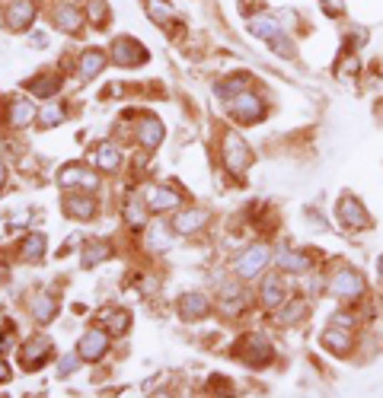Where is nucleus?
Listing matches in <instances>:
<instances>
[{
	"label": "nucleus",
	"mask_w": 383,
	"mask_h": 398,
	"mask_svg": "<svg viewBox=\"0 0 383 398\" xmlns=\"http://www.w3.org/2000/svg\"><path fill=\"white\" fill-rule=\"evenodd\" d=\"M224 163H227V169H230L234 175H243L246 169H249L252 153H249V147H246V143L239 141L237 134H227V137H224Z\"/></svg>",
	"instance_id": "nucleus-1"
},
{
	"label": "nucleus",
	"mask_w": 383,
	"mask_h": 398,
	"mask_svg": "<svg viewBox=\"0 0 383 398\" xmlns=\"http://www.w3.org/2000/svg\"><path fill=\"white\" fill-rule=\"evenodd\" d=\"M339 220H342V226H348V230H367V226H374L371 214L364 210V204L352 195H345L339 201Z\"/></svg>",
	"instance_id": "nucleus-2"
},
{
	"label": "nucleus",
	"mask_w": 383,
	"mask_h": 398,
	"mask_svg": "<svg viewBox=\"0 0 383 398\" xmlns=\"http://www.w3.org/2000/svg\"><path fill=\"white\" fill-rule=\"evenodd\" d=\"M230 115H234L237 121H243V125H252V121H259L265 115V106L259 96L252 93H239L230 99Z\"/></svg>",
	"instance_id": "nucleus-3"
},
{
	"label": "nucleus",
	"mask_w": 383,
	"mask_h": 398,
	"mask_svg": "<svg viewBox=\"0 0 383 398\" xmlns=\"http://www.w3.org/2000/svg\"><path fill=\"white\" fill-rule=\"evenodd\" d=\"M237 354L243 357V363H249V367H265L275 351H272V345L265 338H259V335H246L243 345L237 347Z\"/></svg>",
	"instance_id": "nucleus-4"
},
{
	"label": "nucleus",
	"mask_w": 383,
	"mask_h": 398,
	"mask_svg": "<svg viewBox=\"0 0 383 398\" xmlns=\"http://www.w3.org/2000/svg\"><path fill=\"white\" fill-rule=\"evenodd\" d=\"M112 61L121 67H138L147 61V48H144L141 42H134V39H115L112 42Z\"/></svg>",
	"instance_id": "nucleus-5"
},
{
	"label": "nucleus",
	"mask_w": 383,
	"mask_h": 398,
	"mask_svg": "<svg viewBox=\"0 0 383 398\" xmlns=\"http://www.w3.org/2000/svg\"><path fill=\"white\" fill-rule=\"evenodd\" d=\"M364 293V277H361L354 267H345L332 277V297L339 300H358Z\"/></svg>",
	"instance_id": "nucleus-6"
},
{
	"label": "nucleus",
	"mask_w": 383,
	"mask_h": 398,
	"mask_svg": "<svg viewBox=\"0 0 383 398\" xmlns=\"http://www.w3.org/2000/svg\"><path fill=\"white\" fill-rule=\"evenodd\" d=\"M48 357H51V341L39 335V338H29L23 345V351H19V363H23L26 369H39Z\"/></svg>",
	"instance_id": "nucleus-7"
},
{
	"label": "nucleus",
	"mask_w": 383,
	"mask_h": 398,
	"mask_svg": "<svg viewBox=\"0 0 383 398\" xmlns=\"http://www.w3.org/2000/svg\"><path fill=\"white\" fill-rule=\"evenodd\" d=\"M269 258L272 255H269V249H265V245H252V249H246L243 255H239L237 274H239V277H256V274L269 265Z\"/></svg>",
	"instance_id": "nucleus-8"
},
{
	"label": "nucleus",
	"mask_w": 383,
	"mask_h": 398,
	"mask_svg": "<svg viewBox=\"0 0 383 398\" xmlns=\"http://www.w3.org/2000/svg\"><path fill=\"white\" fill-rule=\"evenodd\" d=\"M58 182L64 185V188L93 191L96 185H99V178H96V173H90V169H84V166H64V169L58 173Z\"/></svg>",
	"instance_id": "nucleus-9"
},
{
	"label": "nucleus",
	"mask_w": 383,
	"mask_h": 398,
	"mask_svg": "<svg viewBox=\"0 0 383 398\" xmlns=\"http://www.w3.org/2000/svg\"><path fill=\"white\" fill-rule=\"evenodd\" d=\"M109 351V335L106 332H99V328H93V332H86L84 338H80V345H77V354L84 357V360H99L102 354Z\"/></svg>",
	"instance_id": "nucleus-10"
},
{
	"label": "nucleus",
	"mask_w": 383,
	"mask_h": 398,
	"mask_svg": "<svg viewBox=\"0 0 383 398\" xmlns=\"http://www.w3.org/2000/svg\"><path fill=\"white\" fill-rule=\"evenodd\" d=\"M32 19H36L32 0H13L10 10H6V26H10V29H29Z\"/></svg>",
	"instance_id": "nucleus-11"
},
{
	"label": "nucleus",
	"mask_w": 383,
	"mask_h": 398,
	"mask_svg": "<svg viewBox=\"0 0 383 398\" xmlns=\"http://www.w3.org/2000/svg\"><path fill=\"white\" fill-rule=\"evenodd\" d=\"M90 160H93L96 169H102V173H115V169H119V163H121V156H119V147H115V143L102 141L99 147L93 150Z\"/></svg>",
	"instance_id": "nucleus-12"
},
{
	"label": "nucleus",
	"mask_w": 383,
	"mask_h": 398,
	"mask_svg": "<svg viewBox=\"0 0 383 398\" xmlns=\"http://www.w3.org/2000/svg\"><path fill=\"white\" fill-rule=\"evenodd\" d=\"M179 204H182V198L176 195V191L160 188V185H150L147 188V208L150 210H173V208H179Z\"/></svg>",
	"instance_id": "nucleus-13"
},
{
	"label": "nucleus",
	"mask_w": 383,
	"mask_h": 398,
	"mask_svg": "<svg viewBox=\"0 0 383 398\" xmlns=\"http://www.w3.org/2000/svg\"><path fill=\"white\" fill-rule=\"evenodd\" d=\"M163 121L160 118H154V115H147V118L138 125V141L144 143L147 150H154V147H160V141H163Z\"/></svg>",
	"instance_id": "nucleus-14"
},
{
	"label": "nucleus",
	"mask_w": 383,
	"mask_h": 398,
	"mask_svg": "<svg viewBox=\"0 0 383 398\" xmlns=\"http://www.w3.org/2000/svg\"><path fill=\"white\" fill-rule=\"evenodd\" d=\"M99 325L106 328L109 335H125L131 328V315L125 310H102L99 312Z\"/></svg>",
	"instance_id": "nucleus-15"
},
{
	"label": "nucleus",
	"mask_w": 383,
	"mask_h": 398,
	"mask_svg": "<svg viewBox=\"0 0 383 398\" xmlns=\"http://www.w3.org/2000/svg\"><path fill=\"white\" fill-rule=\"evenodd\" d=\"M179 312L182 319H202V315L211 312V303L202 293H186V297H179Z\"/></svg>",
	"instance_id": "nucleus-16"
},
{
	"label": "nucleus",
	"mask_w": 383,
	"mask_h": 398,
	"mask_svg": "<svg viewBox=\"0 0 383 398\" xmlns=\"http://www.w3.org/2000/svg\"><path fill=\"white\" fill-rule=\"evenodd\" d=\"M208 223V210H182V214H176L173 217V230L176 233H195V230H202V226Z\"/></svg>",
	"instance_id": "nucleus-17"
},
{
	"label": "nucleus",
	"mask_w": 383,
	"mask_h": 398,
	"mask_svg": "<svg viewBox=\"0 0 383 398\" xmlns=\"http://www.w3.org/2000/svg\"><path fill=\"white\" fill-rule=\"evenodd\" d=\"M64 210L74 217V220H90V217L96 214V201H93V198L67 195V198H64Z\"/></svg>",
	"instance_id": "nucleus-18"
},
{
	"label": "nucleus",
	"mask_w": 383,
	"mask_h": 398,
	"mask_svg": "<svg viewBox=\"0 0 383 398\" xmlns=\"http://www.w3.org/2000/svg\"><path fill=\"white\" fill-rule=\"evenodd\" d=\"M54 23H58L64 32H71V36H77V32H80V26H84V16H80V13H77V6H67V4H61L58 10H54Z\"/></svg>",
	"instance_id": "nucleus-19"
},
{
	"label": "nucleus",
	"mask_w": 383,
	"mask_h": 398,
	"mask_svg": "<svg viewBox=\"0 0 383 398\" xmlns=\"http://www.w3.org/2000/svg\"><path fill=\"white\" fill-rule=\"evenodd\" d=\"M106 67V54L99 51V48H90V51H84V58H80V77L84 80H93L96 73Z\"/></svg>",
	"instance_id": "nucleus-20"
},
{
	"label": "nucleus",
	"mask_w": 383,
	"mask_h": 398,
	"mask_svg": "<svg viewBox=\"0 0 383 398\" xmlns=\"http://www.w3.org/2000/svg\"><path fill=\"white\" fill-rule=\"evenodd\" d=\"M278 267L287 274H304V271H310V258L304 252H282L278 255Z\"/></svg>",
	"instance_id": "nucleus-21"
},
{
	"label": "nucleus",
	"mask_w": 383,
	"mask_h": 398,
	"mask_svg": "<svg viewBox=\"0 0 383 398\" xmlns=\"http://www.w3.org/2000/svg\"><path fill=\"white\" fill-rule=\"evenodd\" d=\"M32 118H36V108H32L26 99L10 102V125H13V128H26Z\"/></svg>",
	"instance_id": "nucleus-22"
},
{
	"label": "nucleus",
	"mask_w": 383,
	"mask_h": 398,
	"mask_svg": "<svg viewBox=\"0 0 383 398\" xmlns=\"http://www.w3.org/2000/svg\"><path fill=\"white\" fill-rule=\"evenodd\" d=\"M249 32H256L259 39H265V42H272V39H278L284 29L275 23V19H269V16H259V19H252V23H249Z\"/></svg>",
	"instance_id": "nucleus-23"
},
{
	"label": "nucleus",
	"mask_w": 383,
	"mask_h": 398,
	"mask_svg": "<svg viewBox=\"0 0 383 398\" xmlns=\"http://www.w3.org/2000/svg\"><path fill=\"white\" fill-rule=\"evenodd\" d=\"M32 310H36V319L45 325V322H51V319H54V312H58V303H54V300L48 297V293H39V297L32 300Z\"/></svg>",
	"instance_id": "nucleus-24"
},
{
	"label": "nucleus",
	"mask_w": 383,
	"mask_h": 398,
	"mask_svg": "<svg viewBox=\"0 0 383 398\" xmlns=\"http://www.w3.org/2000/svg\"><path fill=\"white\" fill-rule=\"evenodd\" d=\"M282 297H284L282 280H278V277H265V284H262V300H265V306H269V310H275V306L282 303Z\"/></svg>",
	"instance_id": "nucleus-25"
},
{
	"label": "nucleus",
	"mask_w": 383,
	"mask_h": 398,
	"mask_svg": "<svg viewBox=\"0 0 383 398\" xmlns=\"http://www.w3.org/2000/svg\"><path fill=\"white\" fill-rule=\"evenodd\" d=\"M323 347H329L332 354H345L348 347H352V341H348V335H342V332H335V328H326L323 332Z\"/></svg>",
	"instance_id": "nucleus-26"
},
{
	"label": "nucleus",
	"mask_w": 383,
	"mask_h": 398,
	"mask_svg": "<svg viewBox=\"0 0 383 398\" xmlns=\"http://www.w3.org/2000/svg\"><path fill=\"white\" fill-rule=\"evenodd\" d=\"M45 255V236L39 233V236H29L23 245V262H39V258Z\"/></svg>",
	"instance_id": "nucleus-27"
},
{
	"label": "nucleus",
	"mask_w": 383,
	"mask_h": 398,
	"mask_svg": "<svg viewBox=\"0 0 383 398\" xmlns=\"http://www.w3.org/2000/svg\"><path fill=\"white\" fill-rule=\"evenodd\" d=\"M109 255H112V249H109L106 243H93V245H86V252H84V267H93V265L106 262Z\"/></svg>",
	"instance_id": "nucleus-28"
},
{
	"label": "nucleus",
	"mask_w": 383,
	"mask_h": 398,
	"mask_svg": "<svg viewBox=\"0 0 383 398\" xmlns=\"http://www.w3.org/2000/svg\"><path fill=\"white\" fill-rule=\"evenodd\" d=\"M246 83H249V80H246L243 73H237V77H230L227 83H221V86H217V96H221V99H234V96L246 93Z\"/></svg>",
	"instance_id": "nucleus-29"
},
{
	"label": "nucleus",
	"mask_w": 383,
	"mask_h": 398,
	"mask_svg": "<svg viewBox=\"0 0 383 398\" xmlns=\"http://www.w3.org/2000/svg\"><path fill=\"white\" fill-rule=\"evenodd\" d=\"M29 89H32L36 96H42V99H48V96H54V93L61 89V80H58V77H36V80L29 83Z\"/></svg>",
	"instance_id": "nucleus-30"
},
{
	"label": "nucleus",
	"mask_w": 383,
	"mask_h": 398,
	"mask_svg": "<svg viewBox=\"0 0 383 398\" xmlns=\"http://www.w3.org/2000/svg\"><path fill=\"white\" fill-rule=\"evenodd\" d=\"M147 16L154 19L156 26H166V19H169V4H166V0H147Z\"/></svg>",
	"instance_id": "nucleus-31"
},
{
	"label": "nucleus",
	"mask_w": 383,
	"mask_h": 398,
	"mask_svg": "<svg viewBox=\"0 0 383 398\" xmlns=\"http://www.w3.org/2000/svg\"><path fill=\"white\" fill-rule=\"evenodd\" d=\"M297 319H304V303L300 300H294V303H287L284 306V312L278 315V325H291V322H297Z\"/></svg>",
	"instance_id": "nucleus-32"
},
{
	"label": "nucleus",
	"mask_w": 383,
	"mask_h": 398,
	"mask_svg": "<svg viewBox=\"0 0 383 398\" xmlns=\"http://www.w3.org/2000/svg\"><path fill=\"white\" fill-rule=\"evenodd\" d=\"M125 220L131 230H141L144 223H147V217H144V210H141V204L138 201H128V208H125Z\"/></svg>",
	"instance_id": "nucleus-33"
},
{
	"label": "nucleus",
	"mask_w": 383,
	"mask_h": 398,
	"mask_svg": "<svg viewBox=\"0 0 383 398\" xmlns=\"http://www.w3.org/2000/svg\"><path fill=\"white\" fill-rule=\"evenodd\" d=\"M58 121H64V108H45L39 115V128H54Z\"/></svg>",
	"instance_id": "nucleus-34"
},
{
	"label": "nucleus",
	"mask_w": 383,
	"mask_h": 398,
	"mask_svg": "<svg viewBox=\"0 0 383 398\" xmlns=\"http://www.w3.org/2000/svg\"><path fill=\"white\" fill-rule=\"evenodd\" d=\"M13 332H16L13 322H4V325H0V351H6V347L13 345Z\"/></svg>",
	"instance_id": "nucleus-35"
},
{
	"label": "nucleus",
	"mask_w": 383,
	"mask_h": 398,
	"mask_svg": "<svg viewBox=\"0 0 383 398\" xmlns=\"http://www.w3.org/2000/svg\"><path fill=\"white\" fill-rule=\"evenodd\" d=\"M90 19H93V26H102V23H106V4H102V0H96V4H93Z\"/></svg>",
	"instance_id": "nucleus-36"
},
{
	"label": "nucleus",
	"mask_w": 383,
	"mask_h": 398,
	"mask_svg": "<svg viewBox=\"0 0 383 398\" xmlns=\"http://www.w3.org/2000/svg\"><path fill=\"white\" fill-rule=\"evenodd\" d=\"M77 360H80V354L77 357H64V360H61V367H58V373L61 376H71L74 369H77Z\"/></svg>",
	"instance_id": "nucleus-37"
},
{
	"label": "nucleus",
	"mask_w": 383,
	"mask_h": 398,
	"mask_svg": "<svg viewBox=\"0 0 383 398\" xmlns=\"http://www.w3.org/2000/svg\"><path fill=\"white\" fill-rule=\"evenodd\" d=\"M29 220H32V210H19V214L10 217V226H26Z\"/></svg>",
	"instance_id": "nucleus-38"
},
{
	"label": "nucleus",
	"mask_w": 383,
	"mask_h": 398,
	"mask_svg": "<svg viewBox=\"0 0 383 398\" xmlns=\"http://www.w3.org/2000/svg\"><path fill=\"white\" fill-rule=\"evenodd\" d=\"M354 71H358V61H354V58L348 61V64H342V67H339V73H342V77H345V73H348V77H352Z\"/></svg>",
	"instance_id": "nucleus-39"
},
{
	"label": "nucleus",
	"mask_w": 383,
	"mask_h": 398,
	"mask_svg": "<svg viewBox=\"0 0 383 398\" xmlns=\"http://www.w3.org/2000/svg\"><path fill=\"white\" fill-rule=\"evenodd\" d=\"M10 376H13V369H10V367H6V363H4V360H0V382H6V379H10Z\"/></svg>",
	"instance_id": "nucleus-40"
},
{
	"label": "nucleus",
	"mask_w": 383,
	"mask_h": 398,
	"mask_svg": "<svg viewBox=\"0 0 383 398\" xmlns=\"http://www.w3.org/2000/svg\"><path fill=\"white\" fill-rule=\"evenodd\" d=\"M335 325H345V328H352V319H348V315H339V319H335Z\"/></svg>",
	"instance_id": "nucleus-41"
},
{
	"label": "nucleus",
	"mask_w": 383,
	"mask_h": 398,
	"mask_svg": "<svg viewBox=\"0 0 383 398\" xmlns=\"http://www.w3.org/2000/svg\"><path fill=\"white\" fill-rule=\"evenodd\" d=\"M4 182H6V169L0 166V185H4Z\"/></svg>",
	"instance_id": "nucleus-42"
},
{
	"label": "nucleus",
	"mask_w": 383,
	"mask_h": 398,
	"mask_svg": "<svg viewBox=\"0 0 383 398\" xmlns=\"http://www.w3.org/2000/svg\"><path fill=\"white\" fill-rule=\"evenodd\" d=\"M380 274H383V262H380Z\"/></svg>",
	"instance_id": "nucleus-43"
}]
</instances>
